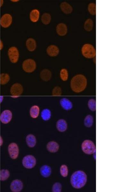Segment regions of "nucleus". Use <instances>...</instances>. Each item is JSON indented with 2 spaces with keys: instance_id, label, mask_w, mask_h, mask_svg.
<instances>
[{
  "instance_id": "obj_1",
  "label": "nucleus",
  "mask_w": 128,
  "mask_h": 192,
  "mask_svg": "<svg viewBox=\"0 0 128 192\" xmlns=\"http://www.w3.org/2000/svg\"><path fill=\"white\" fill-rule=\"evenodd\" d=\"M87 84V79L83 75L79 74L71 79L70 86L71 90L75 93H79L86 89Z\"/></svg>"
},
{
  "instance_id": "obj_2",
  "label": "nucleus",
  "mask_w": 128,
  "mask_h": 192,
  "mask_svg": "<svg viewBox=\"0 0 128 192\" xmlns=\"http://www.w3.org/2000/svg\"><path fill=\"white\" fill-rule=\"evenodd\" d=\"M87 178V175L84 172L78 171L75 172L71 175V183L74 188H81L86 185Z\"/></svg>"
},
{
  "instance_id": "obj_3",
  "label": "nucleus",
  "mask_w": 128,
  "mask_h": 192,
  "mask_svg": "<svg viewBox=\"0 0 128 192\" xmlns=\"http://www.w3.org/2000/svg\"><path fill=\"white\" fill-rule=\"evenodd\" d=\"M81 52L85 57L88 59L94 58L96 55V51L94 47L89 44H85L83 46Z\"/></svg>"
},
{
  "instance_id": "obj_4",
  "label": "nucleus",
  "mask_w": 128,
  "mask_h": 192,
  "mask_svg": "<svg viewBox=\"0 0 128 192\" xmlns=\"http://www.w3.org/2000/svg\"><path fill=\"white\" fill-rule=\"evenodd\" d=\"M81 147L84 153L88 155L93 154L96 151L94 143L89 140L84 141L82 144Z\"/></svg>"
},
{
  "instance_id": "obj_5",
  "label": "nucleus",
  "mask_w": 128,
  "mask_h": 192,
  "mask_svg": "<svg viewBox=\"0 0 128 192\" xmlns=\"http://www.w3.org/2000/svg\"><path fill=\"white\" fill-rule=\"evenodd\" d=\"M22 67L23 70L26 73H31L35 70L36 65L34 60L28 59L24 61Z\"/></svg>"
},
{
  "instance_id": "obj_6",
  "label": "nucleus",
  "mask_w": 128,
  "mask_h": 192,
  "mask_svg": "<svg viewBox=\"0 0 128 192\" xmlns=\"http://www.w3.org/2000/svg\"><path fill=\"white\" fill-rule=\"evenodd\" d=\"M36 159L31 155H28L24 157L22 161V164L24 167L28 169H31L35 166Z\"/></svg>"
},
{
  "instance_id": "obj_7",
  "label": "nucleus",
  "mask_w": 128,
  "mask_h": 192,
  "mask_svg": "<svg viewBox=\"0 0 128 192\" xmlns=\"http://www.w3.org/2000/svg\"><path fill=\"white\" fill-rule=\"evenodd\" d=\"M10 60L12 63H15L18 62L19 58V52L17 48L15 47H10L8 51Z\"/></svg>"
},
{
  "instance_id": "obj_8",
  "label": "nucleus",
  "mask_w": 128,
  "mask_h": 192,
  "mask_svg": "<svg viewBox=\"0 0 128 192\" xmlns=\"http://www.w3.org/2000/svg\"><path fill=\"white\" fill-rule=\"evenodd\" d=\"M23 88L22 85L17 83L13 84L10 89V93L13 97H17L22 94Z\"/></svg>"
},
{
  "instance_id": "obj_9",
  "label": "nucleus",
  "mask_w": 128,
  "mask_h": 192,
  "mask_svg": "<svg viewBox=\"0 0 128 192\" xmlns=\"http://www.w3.org/2000/svg\"><path fill=\"white\" fill-rule=\"evenodd\" d=\"M8 151L12 159H15L17 158L19 153V149L17 144L15 143H10L8 147Z\"/></svg>"
},
{
  "instance_id": "obj_10",
  "label": "nucleus",
  "mask_w": 128,
  "mask_h": 192,
  "mask_svg": "<svg viewBox=\"0 0 128 192\" xmlns=\"http://www.w3.org/2000/svg\"><path fill=\"white\" fill-rule=\"evenodd\" d=\"M12 118V114L9 110H6L3 111L0 117L1 121L3 123L7 124L11 121Z\"/></svg>"
},
{
  "instance_id": "obj_11",
  "label": "nucleus",
  "mask_w": 128,
  "mask_h": 192,
  "mask_svg": "<svg viewBox=\"0 0 128 192\" xmlns=\"http://www.w3.org/2000/svg\"><path fill=\"white\" fill-rule=\"evenodd\" d=\"M12 21V17L11 15L7 14L2 16L0 23L2 27L6 28L9 27L11 25Z\"/></svg>"
},
{
  "instance_id": "obj_12",
  "label": "nucleus",
  "mask_w": 128,
  "mask_h": 192,
  "mask_svg": "<svg viewBox=\"0 0 128 192\" xmlns=\"http://www.w3.org/2000/svg\"><path fill=\"white\" fill-rule=\"evenodd\" d=\"M23 184L21 180H15L13 181L11 184L10 189L13 192H18L22 190Z\"/></svg>"
},
{
  "instance_id": "obj_13",
  "label": "nucleus",
  "mask_w": 128,
  "mask_h": 192,
  "mask_svg": "<svg viewBox=\"0 0 128 192\" xmlns=\"http://www.w3.org/2000/svg\"><path fill=\"white\" fill-rule=\"evenodd\" d=\"M56 30L58 35L62 36H65L67 33V26L63 23H59L57 26Z\"/></svg>"
},
{
  "instance_id": "obj_14",
  "label": "nucleus",
  "mask_w": 128,
  "mask_h": 192,
  "mask_svg": "<svg viewBox=\"0 0 128 192\" xmlns=\"http://www.w3.org/2000/svg\"><path fill=\"white\" fill-rule=\"evenodd\" d=\"M47 54L50 57H55L58 55L59 50L57 46L52 45L47 47Z\"/></svg>"
},
{
  "instance_id": "obj_15",
  "label": "nucleus",
  "mask_w": 128,
  "mask_h": 192,
  "mask_svg": "<svg viewBox=\"0 0 128 192\" xmlns=\"http://www.w3.org/2000/svg\"><path fill=\"white\" fill-rule=\"evenodd\" d=\"M61 10L65 14H69L73 12V8L71 5L66 2H63L60 5Z\"/></svg>"
},
{
  "instance_id": "obj_16",
  "label": "nucleus",
  "mask_w": 128,
  "mask_h": 192,
  "mask_svg": "<svg viewBox=\"0 0 128 192\" xmlns=\"http://www.w3.org/2000/svg\"><path fill=\"white\" fill-rule=\"evenodd\" d=\"M60 105L66 110H70L73 108V103L70 100L66 98H63L60 101Z\"/></svg>"
},
{
  "instance_id": "obj_17",
  "label": "nucleus",
  "mask_w": 128,
  "mask_h": 192,
  "mask_svg": "<svg viewBox=\"0 0 128 192\" xmlns=\"http://www.w3.org/2000/svg\"><path fill=\"white\" fill-rule=\"evenodd\" d=\"M52 75L51 71L47 69L43 70L40 73V77L45 81H49L51 79Z\"/></svg>"
},
{
  "instance_id": "obj_18",
  "label": "nucleus",
  "mask_w": 128,
  "mask_h": 192,
  "mask_svg": "<svg viewBox=\"0 0 128 192\" xmlns=\"http://www.w3.org/2000/svg\"><path fill=\"white\" fill-rule=\"evenodd\" d=\"M47 150L51 153H55L59 149V146L58 143L55 141H51L47 144Z\"/></svg>"
},
{
  "instance_id": "obj_19",
  "label": "nucleus",
  "mask_w": 128,
  "mask_h": 192,
  "mask_svg": "<svg viewBox=\"0 0 128 192\" xmlns=\"http://www.w3.org/2000/svg\"><path fill=\"white\" fill-rule=\"evenodd\" d=\"M57 127L59 131L63 132L67 129V124L65 120L63 119L59 120L57 123Z\"/></svg>"
},
{
  "instance_id": "obj_20",
  "label": "nucleus",
  "mask_w": 128,
  "mask_h": 192,
  "mask_svg": "<svg viewBox=\"0 0 128 192\" xmlns=\"http://www.w3.org/2000/svg\"><path fill=\"white\" fill-rule=\"evenodd\" d=\"M26 46L29 51H34L36 49L37 47L35 40L31 38L28 39L26 42Z\"/></svg>"
},
{
  "instance_id": "obj_21",
  "label": "nucleus",
  "mask_w": 128,
  "mask_h": 192,
  "mask_svg": "<svg viewBox=\"0 0 128 192\" xmlns=\"http://www.w3.org/2000/svg\"><path fill=\"white\" fill-rule=\"evenodd\" d=\"M26 142L29 147L31 148L34 147L36 143L35 137L33 135H28L26 137Z\"/></svg>"
},
{
  "instance_id": "obj_22",
  "label": "nucleus",
  "mask_w": 128,
  "mask_h": 192,
  "mask_svg": "<svg viewBox=\"0 0 128 192\" xmlns=\"http://www.w3.org/2000/svg\"><path fill=\"white\" fill-rule=\"evenodd\" d=\"M40 172L42 175L43 177H47L51 174V168L47 165H44L40 169Z\"/></svg>"
},
{
  "instance_id": "obj_23",
  "label": "nucleus",
  "mask_w": 128,
  "mask_h": 192,
  "mask_svg": "<svg viewBox=\"0 0 128 192\" xmlns=\"http://www.w3.org/2000/svg\"><path fill=\"white\" fill-rule=\"evenodd\" d=\"M40 15L39 11L37 9L32 10L30 14V19L32 22H36L39 20Z\"/></svg>"
},
{
  "instance_id": "obj_24",
  "label": "nucleus",
  "mask_w": 128,
  "mask_h": 192,
  "mask_svg": "<svg viewBox=\"0 0 128 192\" xmlns=\"http://www.w3.org/2000/svg\"><path fill=\"white\" fill-rule=\"evenodd\" d=\"M40 109L39 107L37 105H34L31 108L30 114L32 118L35 119L39 115Z\"/></svg>"
},
{
  "instance_id": "obj_25",
  "label": "nucleus",
  "mask_w": 128,
  "mask_h": 192,
  "mask_svg": "<svg viewBox=\"0 0 128 192\" xmlns=\"http://www.w3.org/2000/svg\"><path fill=\"white\" fill-rule=\"evenodd\" d=\"M94 26V22L91 19H88L85 21L84 24V28L87 31H91Z\"/></svg>"
},
{
  "instance_id": "obj_26",
  "label": "nucleus",
  "mask_w": 128,
  "mask_h": 192,
  "mask_svg": "<svg viewBox=\"0 0 128 192\" xmlns=\"http://www.w3.org/2000/svg\"><path fill=\"white\" fill-rule=\"evenodd\" d=\"M41 116L42 119L44 121H48L51 117V112L49 109H45L41 112Z\"/></svg>"
},
{
  "instance_id": "obj_27",
  "label": "nucleus",
  "mask_w": 128,
  "mask_h": 192,
  "mask_svg": "<svg viewBox=\"0 0 128 192\" xmlns=\"http://www.w3.org/2000/svg\"><path fill=\"white\" fill-rule=\"evenodd\" d=\"M94 118L91 115H88L85 117L84 121V124L85 126L87 127H90L92 126Z\"/></svg>"
},
{
  "instance_id": "obj_28",
  "label": "nucleus",
  "mask_w": 128,
  "mask_h": 192,
  "mask_svg": "<svg viewBox=\"0 0 128 192\" xmlns=\"http://www.w3.org/2000/svg\"><path fill=\"white\" fill-rule=\"evenodd\" d=\"M51 19V16L49 13H44L43 15L41 18L42 23L45 25H49Z\"/></svg>"
},
{
  "instance_id": "obj_29",
  "label": "nucleus",
  "mask_w": 128,
  "mask_h": 192,
  "mask_svg": "<svg viewBox=\"0 0 128 192\" xmlns=\"http://www.w3.org/2000/svg\"><path fill=\"white\" fill-rule=\"evenodd\" d=\"M10 77L7 73H2L0 76V83L2 85L6 84L10 80Z\"/></svg>"
},
{
  "instance_id": "obj_30",
  "label": "nucleus",
  "mask_w": 128,
  "mask_h": 192,
  "mask_svg": "<svg viewBox=\"0 0 128 192\" xmlns=\"http://www.w3.org/2000/svg\"><path fill=\"white\" fill-rule=\"evenodd\" d=\"M10 173L9 171L7 169H2L0 172V179L2 181L6 180L9 178Z\"/></svg>"
},
{
  "instance_id": "obj_31",
  "label": "nucleus",
  "mask_w": 128,
  "mask_h": 192,
  "mask_svg": "<svg viewBox=\"0 0 128 192\" xmlns=\"http://www.w3.org/2000/svg\"><path fill=\"white\" fill-rule=\"evenodd\" d=\"M60 78L63 81H67L68 79L69 74L67 70L65 69H63L61 70L60 73Z\"/></svg>"
},
{
  "instance_id": "obj_32",
  "label": "nucleus",
  "mask_w": 128,
  "mask_h": 192,
  "mask_svg": "<svg viewBox=\"0 0 128 192\" xmlns=\"http://www.w3.org/2000/svg\"><path fill=\"white\" fill-rule=\"evenodd\" d=\"M88 10L90 14L92 15H95L96 13V6L94 3L89 4L88 6Z\"/></svg>"
},
{
  "instance_id": "obj_33",
  "label": "nucleus",
  "mask_w": 128,
  "mask_h": 192,
  "mask_svg": "<svg viewBox=\"0 0 128 192\" xmlns=\"http://www.w3.org/2000/svg\"><path fill=\"white\" fill-rule=\"evenodd\" d=\"M88 106L91 111H95L96 110V101L94 99L89 100L88 102Z\"/></svg>"
},
{
  "instance_id": "obj_34",
  "label": "nucleus",
  "mask_w": 128,
  "mask_h": 192,
  "mask_svg": "<svg viewBox=\"0 0 128 192\" xmlns=\"http://www.w3.org/2000/svg\"><path fill=\"white\" fill-rule=\"evenodd\" d=\"M61 174L63 177H67L68 173V168L66 165H62L61 166L60 169Z\"/></svg>"
},
{
  "instance_id": "obj_35",
  "label": "nucleus",
  "mask_w": 128,
  "mask_h": 192,
  "mask_svg": "<svg viewBox=\"0 0 128 192\" xmlns=\"http://www.w3.org/2000/svg\"><path fill=\"white\" fill-rule=\"evenodd\" d=\"M62 90L61 88L57 86L54 88L52 91V95L54 96H59L62 95Z\"/></svg>"
},
{
  "instance_id": "obj_36",
  "label": "nucleus",
  "mask_w": 128,
  "mask_h": 192,
  "mask_svg": "<svg viewBox=\"0 0 128 192\" xmlns=\"http://www.w3.org/2000/svg\"><path fill=\"white\" fill-rule=\"evenodd\" d=\"M62 189V185L60 183H56L53 185L52 191L54 192H60Z\"/></svg>"
},
{
  "instance_id": "obj_37",
  "label": "nucleus",
  "mask_w": 128,
  "mask_h": 192,
  "mask_svg": "<svg viewBox=\"0 0 128 192\" xmlns=\"http://www.w3.org/2000/svg\"></svg>"
}]
</instances>
